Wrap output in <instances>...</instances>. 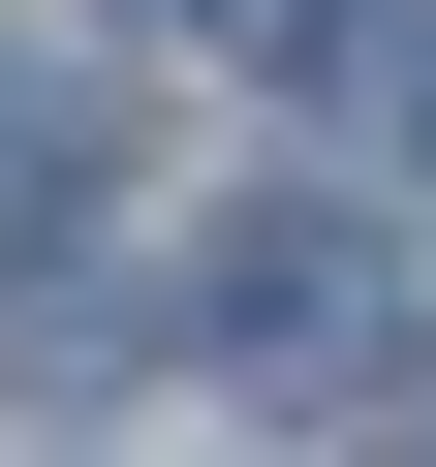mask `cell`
I'll list each match as a JSON object with an SVG mask.
<instances>
[{
    "instance_id": "cell-1",
    "label": "cell",
    "mask_w": 436,
    "mask_h": 467,
    "mask_svg": "<svg viewBox=\"0 0 436 467\" xmlns=\"http://www.w3.org/2000/svg\"><path fill=\"white\" fill-rule=\"evenodd\" d=\"M374 343H405V281H374V218H312V187L187 250V374H250V405H343Z\"/></svg>"
},
{
    "instance_id": "cell-2",
    "label": "cell",
    "mask_w": 436,
    "mask_h": 467,
    "mask_svg": "<svg viewBox=\"0 0 436 467\" xmlns=\"http://www.w3.org/2000/svg\"><path fill=\"white\" fill-rule=\"evenodd\" d=\"M405 467H436V405H405Z\"/></svg>"
}]
</instances>
